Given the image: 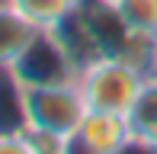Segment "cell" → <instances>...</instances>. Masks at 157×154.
Wrapping results in <instances>:
<instances>
[{"label":"cell","mask_w":157,"mask_h":154,"mask_svg":"<svg viewBox=\"0 0 157 154\" xmlns=\"http://www.w3.org/2000/svg\"><path fill=\"white\" fill-rule=\"evenodd\" d=\"M128 119H132V125H135V135H138L141 129H147V125H157V74L154 71L144 77Z\"/></svg>","instance_id":"cell-8"},{"label":"cell","mask_w":157,"mask_h":154,"mask_svg":"<svg viewBox=\"0 0 157 154\" xmlns=\"http://www.w3.org/2000/svg\"><path fill=\"white\" fill-rule=\"evenodd\" d=\"M35 29H58L67 16H74L80 0H10Z\"/></svg>","instance_id":"cell-7"},{"label":"cell","mask_w":157,"mask_h":154,"mask_svg":"<svg viewBox=\"0 0 157 154\" xmlns=\"http://www.w3.org/2000/svg\"><path fill=\"white\" fill-rule=\"evenodd\" d=\"M138 148L141 151H154L157 154V125H147V129L138 132Z\"/></svg>","instance_id":"cell-11"},{"label":"cell","mask_w":157,"mask_h":154,"mask_svg":"<svg viewBox=\"0 0 157 154\" xmlns=\"http://www.w3.org/2000/svg\"><path fill=\"white\" fill-rule=\"evenodd\" d=\"M112 3L119 6L132 29L157 39V0H112Z\"/></svg>","instance_id":"cell-9"},{"label":"cell","mask_w":157,"mask_h":154,"mask_svg":"<svg viewBox=\"0 0 157 154\" xmlns=\"http://www.w3.org/2000/svg\"><path fill=\"white\" fill-rule=\"evenodd\" d=\"M0 154H32L29 151V138H26V129L0 132Z\"/></svg>","instance_id":"cell-10"},{"label":"cell","mask_w":157,"mask_h":154,"mask_svg":"<svg viewBox=\"0 0 157 154\" xmlns=\"http://www.w3.org/2000/svg\"><path fill=\"white\" fill-rule=\"evenodd\" d=\"M154 74H157V48H154Z\"/></svg>","instance_id":"cell-12"},{"label":"cell","mask_w":157,"mask_h":154,"mask_svg":"<svg viewBox=\"0 0 157 154\" xmlns=\"http://www.w3.org/2000/svg\"><path fill=\"white\" fill-rule=\"evenodd\" d=\"M77 16L87 26L90 39H93L96 52L103 55V58L128 61V64L141 67V71H147V74L154 71L157 39L132 29L128 19L119 13V6L112 3V0H80Z\"/></svg>","instance_id":"cell-1"},{"label":"cell","mask_w":157,"mask_h":154,"mask_svg":"<svg viewBox=\"0 0 157 154\" xmlns=\"http://www.w3.org/2000/svg\"><path fill=\"white\" fill-rule=\"evenodd\" d=\"M23 90V119L29 129L55 132L71 144L77 135L83 116H87V103L77 87V80L64 83H42V87H19ZM71 151V148H67Z\"/></svg>","instance_id":"cell-2"},{"label":"cell","mask_w":157,"mask_h":154,"mask_svg":"<svg viewBox=\"0 0 157 154\" xmlns=\"http://www.w3.org/2000/svg\"><path fill=\"white\" fill-rule=\"evenodd\" d=\"M138 148L135 125L125 113H106V109H87L77 135L71 138V151L87 154H122Z\"/></svg>","instance_id":"cell-5"},{"label":"cell","mask_w":157,"mask_h":154,"mask_svg":"<svg viewBox=\"0 0 157 154\" xmlns=\"http://www.w3.org/2000/svg\"><path fill=\"white\" fill-rule=\"evenodd\" d=\"M32 36H35V26L10 0H0V67H10L19 58V52L29 45Z\"/></svg>","instance_id":"cell-6"},{"label":"cell","mask_w":157,"mask_h":154,"mask_svg":"<svg viewBox=\"0 0 157 154\" xmlns=\"http://www.w3.org/2000/svg\"><path fill=\"white\" fill-rule=\"evenodd\" d=\"M10 74L19 87H42V83H64L77 80L80 67L61 45L55 29H35L29 45L19 52V58L10 64Z\"/></svg>","instance_id":"cell-4"},{"label":"cell","mask_w":157,"mask_h":154,"mask_svg":"<svg viewBox=\"0 0 157 154\" xmlns=\"http://www.w3.org/2000/svg\"><path fill=\"white\" fill-rule=\"evenodd\" d=\"M147 71L128 64L116 58H96L77 74V87L83 93L87 109H106V113H132L135 96H138L141 83Z\"/></svg>","instance_id":"cell-3"}]
</instances>
